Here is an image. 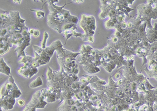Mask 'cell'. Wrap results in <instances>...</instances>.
Returning <instances> with one entry per match:
<instances>
[{"mask_svg":"<svg viewBox=\"0 0 157 111\" xmlns=\"http://www.w3.org/2000/svg\"><path fill=\"white\" fill-rule=\"evenodd\" d=\"M59 1H47L49 4V9L50 13L47 16L48 25L58 32L61 34L64 31L69 30L71 28V23L75 24L78 22V18L76 16H72L70 12L66 9H63L65 6L68 4H65L61 7L55 5L53 2H58Z\"/></svg>","mask_w":157,"mask_h":111,"instance_id":"6da1fadb","label":"cell"},{"mask_svg":"<svg viewBox=\"0 0 157 111\" xmlns=\"http://www.w3.org/2000/svg\"><path fill=\"white\" fill-rule=\"evenodd\" d=\"M21 95V92L15 83L14 79L10 76L8 81L1 88V108L5 110L12 109L15 104V98Z\"/></svg>","mask_w":157,"mask_h":111,"instance_id":"7a4b0ae2","label":"cell"},{"mask_svg":"<svg viewBox=\"0 0 157 111\" xmlns=\"http://www.w3.org/2000/svg\"><path fill=\"white\" fill-rule=\"evenodd\" d=\"M63 45L59 40L52 43L49 47H47L45 49H43L36 45H33L35 52H37L38 54L43 61L46 63H49L50 58L54 54V51L63 47Z\"/></svg>","mask_w":157,"mask_h":111,"instance_id":"3957f363","label":"cell"},{"mask_svg":"<svg viewBox=\"0 0 157 111\" xmlns=\"http://www.w3.org/2000/svg\"><path fill=\"white\" fill-rule=\"evenodd\" d=\"M80 26L85 31V36L88 38L89 36H93L96 29L95 18L93 16H87L82 15L80 23Z\"/></svg>","mask_w":157,"mask_h":111,"instance_id":"277c9868","label":"cell"},{"mask_svg":"<svg viewBox=\"0 0 157 111\" xmlns=\"http://www.w3.org/2000/svg\"><path fill=\"white\" fill-rule=\"evenodd\" d=\"M45 100V97L41 94V90L38 91L34 93L32 100L23 111H35L37 108H45V106L47 104Z\"/></svg>","mask_w":157,"mask_h":111,"instance_id":"5b68a950","label":"cell"},{"mask_svg":"<svg viewBox=\"0 0 157 111\" xmlns=\"http://www.w3.org/2000/svg\"><path fill=\"white\" fill-rule=\"evenodd\" d=\"M17 72L20 75L27 78H30L34 75L37 73L38 70L37 68H32L29 66L24 65L23 66L18 69Z\"/></svg>","mask_w":157,"mask_h":111,"instance_id":"8992f818","label":"cell"},{"mask_svg":"<svg viewBox=\"0 0 157 111\" xmlns=\"http://www.w3.org/2000/svg\"><path fill=\"white\" fill-rule=\"evenodd\" d=\"M1 73L9 76H10L11 75V68L2 57L1 58Z\"/></svg>","mask_w":157,"mask_h":111,"instance_id":"52a82bcc","label":"cell"},{"mask_svg":"<svg viewBox=\"0 0 157 111\" xmlns=\"http://www.w3.org/2000/svg\"><path fill=\"white\" fill-rule=\"evenodd\" d=\"M43 84V81L41 77H37V79L32 81L29 84V87L31 88H35L38 87L39 86H42Z\"/></svg>","mask_w":157,"mask_h":111,"instance_id":"ba28073f","label":"cell"},{"mask_svg":"<svg viewBox=\"0 0 157 111\" xmlns=\"http://www.w3.org/2000/svg\"><path fill=\"white\" fill-rule=\"evenodd\" d=\"M49 35L47 31H45L43 34V39L41 43V48L45 49L46 48V42L47 38H48Z\"/></svg>","mask_w":157,"mask_h":111,"instance_id":"9c48e42d","label":"cell"},{"mask_svg":"<svg viewBox=\"0 0 157 111\" xmlns=\"http://www.w3.org/2000/svg\"><path fill=\"white\" fill-rule=\"evenodd\" d=\"M30 11H33L34 12L36 13V14H39L41 15V16L43 17H45V12H44L43 11H38V10H34V9H30Z\"/></svg>","mask_w":157,"mask_h":111,"instance_id":"30bf717a","label":"cell"},{"mask_svg":"<svg viewBox=\"0 0 157 111\" xmlns=\"http://www.w3.org/2000/svg\"><path fill=\"white\" fill-rule=\"evenodd\" d=\"M32 35L34 36V37H38L39 36V31L38 30H34V29Z\"/></svg>","mask_w":157,"mask_h":111,"instance_id":"8fae6325","label":"cell"},{"mask_svg":"<svg viewBox=\"0 0 157 111\" xmlns=\"http://www.w3.org/2000/svg\"><path fill=\"white\" fill-rule=\"evenodd\" d=\"M17 102H18V105L20 106H23L25 104V101L23 100H21V99L18 100L17 101Z\"/></svg>","mask_w":157,"mask_h":111,"instance_id":"7c38bea8","label":"cell"},{"mask_svg":"<svg viewBox=\"0 0 157 111\" xmlns=\"http://www.w3.org/2000/svg\"><path fill=\"white\" fill-rule=\"evenodd\" d=\"M105 111H117V110L116 106H113L112 108H111L110 109H108L107 111L105 110Z\"/></svg>","mask_w":157,"mask_h":111,"instance_id":"4fadbf2b","label":"cell"},{"mask_svg":"<svg viewBox=\"0 0 157 111\" xmlns=\"http://www.w3.org/2000/svg\"><path fill=\"white\" fill-rule=\"evenodd\" d=\"M120 76L118 73H116V74H115V77L116 78H117V79H118V78H120Z\"/></svg>","mask_w":157,"mask_h":111,"instance_id":"5bb4252c","label":"cell"},{"mask_svg":"<svg viewBox=\"0 0 157 111\" xmlns=\"http://www.w3.org/2000/svg\"><path fill=\"white\" fill-rule=\"evenodd\" d=\"M41 17V15L39 14H36V17H37V18H40Z\"/></svg>","mask_w":157,"mask_h":111,"instance_id":"9a60e30c","label":"cell"},{"mask_svg":"<svg viewBox=\"0 0 157 111\" xmlns=\"http://www.w3.org/2000/svg\"><path fill=\"white\" fill-rule=\"evenodd\" d=\"M14 2H18V3H21V1H14Z\"/></svg>","mask_w":157,"mask_h":111,"instance_id":"2e32d148","label":"cell"},{"mask_svg":"<svg viewBox=\"0 0 157 111\" xmlns=\"http://www.w3.org/2000/svg\"><path fill=\"white\" fill-rule=\"evenodd\" d=\"M74 2H83V1H74Z\"/></svg>","mask_w":157,"mask_h":111,"instance_id":"e0dca14e","label":"cell"}]
</instances>
